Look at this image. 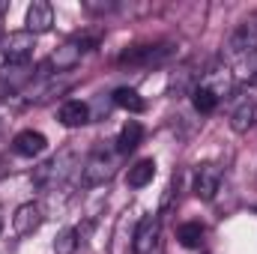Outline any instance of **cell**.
<instances>
[{"label": "cell", "instance_id": "cell-7", "mask_svg": "<svg viewBox=\"0 0 257 254\" xmlns=\"http://www.w3.org/2000/svg\"><path fill=\"white\" fill-rule=\"evenodd\" d=\"M42 221H45V212H42L39 203H21L12 215V230L18 236H30L42 227Z\"/></svg>", "mask_w": 257, "mask_h": 254}, {"label": "cell", "instance_id": "cell-9", "mask_svg": "<svg viewBox=\"0 0 257 254\" xmlns=\"http://www.w3.org/2000/svg\"><path fill=\"white\" fill-rule=\"evenodd\" d=\"M30 78H33L30 63H6L3 69H0V99L18 93Z\"/></svg>", "mask_w": 257, "mask_h": 254}, {"label": "cell", "instance_id": "cell-1", "mask_svg": "<svg viewBox=\"0 0 257 254\" xmlns=\"http://www.w3.org/2000/svg\"><path fill=\"white\" fill-rule=\"evenodd\" d=\"M174 57V42H153V45H132L126 48L117 63L120 66H162Z\"/></svg>", "mask_w": 257, "mask_h": 254}, {"label": "cell", "instance_id": "cell-8", "mask_svg": "<svg viewBox=\"0 0 257 254\" xmlns=\"http://www.w3.org/2000/svg\"><path fill=\"white\" fill-rule=\"evenodd\" d=\"M221 186V168L218 165H197L194 168V194L200 197V200H212L215 197V191Z\"/></svg>", "mask_w": 257, "mask_h": 254}, {"label": "cell", "instance_id": "cell-17", "mask_svg": "<svg viewBox=\"0 0 257 254\" xmlns=\"http://www.w3.org/2000/svg\"><path fill=\"white\" fill-rule=\"evenodd\" d=\"M153 177H156V162L153 159H141V162H135L132 168H128V186L132 189H144V186H150L153 183Z\"/></svg>", "mask_w": 257, "mask_h": 254}, {"label": "cell", "instance_id": "cell-13", "mask_svg": "<svg viewBox=\"0 0 257 254\" xmlns=\"http://www.w3.org/2000/svg\"><path fill=\"white\" fill-rule=\"evenodd\" d=\"M81 54H84V48L72 39V42H66V45H60L51 57H48V69H54V72H69V69H75V66L81 63Z\"/></svg>", "mask_w": 257, "mask_h": 254}, {"label": "cell", "instance_id": "cell-23", "mask_svg": "<svg viewBox=\"0 0 257 254\" xmlns=\"http://www.w3.org/2000/svg\"><path fill=\"white\" fill-rule=\"evenodd\" d=\"M0 230H3V218H0Z\"/></svg>", "mask_w": 257, "mask_h": 254}, {"label": "cell", "instance_id": "cell-15", "mask_svg": "<svg viewBox=\"0 0 257 254\" xmlns=\"http://www.w3.org/2000/svg\"><path fill=\"white\" fill-rule=\"evenodd\" d=\"M203 87L206 90H212L218 99L221 96H227L230 90H233V72L227 69V66H215V69H209V72H203Z\"/></svg>", "mask_w": 257, "mask_h": 254}, {"label": "cell", "instance_id": "cell-4", "mask_svg": "<svg viewBox=\"0 0 257 254\" xmlns=\"http://www.w3.org/2000/svg\"><path fill=\"white\" fill-rule=\"evenodd\" d=\"M159 236H162L159 215H144L135 227V236H132V254H153L159 248Z\"/></svg>", "mask_w": 257, "mask_h": 254}, {"label": "cell", "instance_id": "cell-14", "mask_svg": "<svg viewBox=\"0 0 257 254\" xmlns=\"http://www.w3.org/2000/svg\"><path fill=\"white\" fill-rule=\"evenodd\" d=\"M57 120H60L66 129H78V126H84V123H90V108H87V102H81V99H69V102L60 105Z\"/></svg>", "mask_w": 257, "mask_h": 254}, {"label": "cell", "instance_id": "cell-22", "mask_svg": "<svg viewBox=\"0 0 257 254\" xmlns=\"http://www.w3.org/2000/svg\"><path fill=\"white\" fill-rule=\"evenodd\" d=\"M192 78H194V66L192 63L180 66V69L174 72V78H171V90H177V93L189 90V87H192Z\"/></svg>", "mask_w": 257, "mask_h": 254}, {"label": "cell", "instance_id": "cell-6", "mask_svg": "<svg viewBox=\"0 0 257 254\" xmlns=\"http://www.w3.org/2000/svg\"><path fill=\"white\" fill-rule=\"evenodd\" d=\"M251 51H257V12L248 15V18L233 30V36L227 39V54H230V57H245V54H251Z\"/></svg>", "mask_w": 257, "mask_h": 254}, {"label": "cell", "instance_id": "cell-12", "mask_svg": "<svg viewBox=\"0 0 257 254\" xmlns=\"http://www.w3.org/2000/svg\"><path fill=\"white\" fill-rule=\"evenodd\" d=\"M27 30L36 36V33H45V30H51V24H54V9H51V3H45V0H33L30 6H27Z\"/></svg>", "mask_w": 257, "mask_h": 254}, {"label": "cell", "instance_id": "cell-18", "mask_svg": "<svg viewBox=\"0 0 257 254\" xmlns=\"http://www.w3.org/2000/svg\"><path fill=\"white\" fill-rule=\"evenodd\" d=\"M114 105L123 108V111H128V114H141V111L147 108V102L141 99V93H138L135 87H117V90H114Z\"/></svg>", "mask_w": 257, "mask_h": 254}, {"label": "cell", "instance_id": "cell-16", "mask_svg": "<svg viewBox=\"0 0 257 254\" xmlns=\"http://www.w3.org/2000/svg\"><path fill=\"white\" fill-rule=\"evenodd\" d=\"M141 141H144V126L138 120H128L126 126L120 129V135H117V153L120 156H128L132 150H138Z\"/></svg>", "mask_w": 257, "mask_h": 254}, {"label": "cell", "instance_id": "cell-2", "mask_svg": "<svg viewBox=\"0 0 257 254\" xmlns=\"http://www.w3.org/2000/svg\"><path fill=\"white\" fill-rule=\"evenodd\" d=\"M111 177H114V159H111L105 150H96V153L84 162V168H81V186H87V189L105 186Z\"/></svg>", "mask_w": 257, "mask_h": 254}, {"label": "cell", "instance_id": "cell-3", "mask_svg": "<svg viewBox=\"0 0 257 254\" xmlns=\"http://www.w3.org/2000/svg\"><path fill=\"white\" fill-rule=\"evenodd\" d=\"M72 159H75V156L66 150V153H60V156H54L51 162L39 165V168L33 171V183H36L39 189H57V183H63L66 174H69Z\"/></svg>", "mask_w": 257, "mask_h": 254}, {"label": "cell", "instance_id": "cell-21", "mask_svg": "<svg viewBox=\"0 0 257 254\" xmlns=\"http://www.w3.org/2000/svg\"><path fill=\"white\" fill-rule=\"evenodd\" d=\"M81 233L75 230V227H63L60 233H57V239H54V254H75L78 251V239Z\"/></svg>", "mask_w": 257, "mask_h": 254}, {"label": "cell", "instance_id": "cell-20", "mask_svg": "<svg viewBox=\"0 0 257 254\" xmlns=\"http://www.w3.org/2000/svg\"><path fill=\"white\" fill-rule=\"evenodd\" d=\"M192 105L197 114H212L218 108V96L200 84V87H192Z\"/></svg>", "mask_w": 257, "mask_h": 254}, {"label": "cell", "instance_id": "cell-10", "mask_svg": "<svg viewBox=\"0 0 257 254\" xmlns=\"http://www.w3.org/2000/svg\"><path fill=\"white\" fill-rule=\"evenodd\" d=\"M45 147H48V138L42 132H33V129H24L12 138V153L21 159H36L45 153Z\"/></svg>", "mask_w": 257, "mask_h": 254}, {"label": "cell", "instance_id": "cell-11", "mask_svg": "<svg viewBox=\"0 0 257 254\" xmlns=\"http://www.w3.org/2000/svg\"><path fill=\"white\" fill-rule=\"evenodd\" d=\"M254 126H257V99L254 96H245L230 111V129L239 132V135H245L248 129H254Z\"/></svg>", "mask_w": 257, "mask_h": 254}, {"label": "cell", "instance_id": "cell-19", "mask_svg": "<svg viewBox=\"0 0 257 254\" xmlns=\"http://www.w3.org/2000/svg\"><path fill=\"white\" fill-rule=\"evenodd\" d=\"M177 239H180L183 248H200V242H203V224H200V221H186V224H180V227H177Z\"/></svg>", "mask_w": 257, "mask_h": 254}, {"label": "cell", "instance_id": "cell-5", "mask_svg": "<svg viewBox=\"0 0 257 254\" xmlns=\"http://www.w3.org/2000/svg\"><path fill=\"white\" fill-rule=\"evenodd\" d=\"M33 48H36V36L30 30H15V33H9L3 39V48L0 51H3V57L9 63H30Z\"/></svg>", "mask_w": 257, "mask_h": 254}]
</instances>
